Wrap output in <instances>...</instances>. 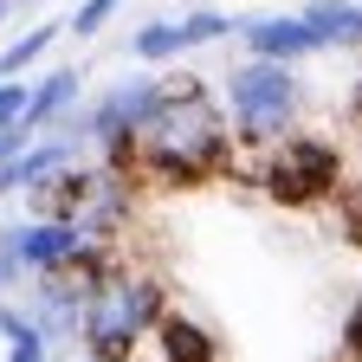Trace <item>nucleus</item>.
I'll return each mask as SVG.
<instances>
[{
  "label": "nucleus",
  "instance_id": "1",
  "mask_svg": "<svg viewBox=\"0 0 362 362\" xmlns=\"http://www.w3.org/2000/svg\"><path fill=\"white\" fill-rule=\"evenodd\" d=\"M240 168H246V156L233 143L220 84H207L194 71H168L149 129L136 136V181L156 188V194H175V188L226 181V175H240Z\"/></svg>",
  "mask_w": 362,
  "mask_h": 362
},
{
  "label": "nucleus",
  "instance_id": "2",
  "mask_svg": "<svg viewBox=\"0 0 362 362\" xmlns=\"http://www.w3.org/2000/svg\"><path fill=\"white\" fill-rule=\"evenodd\" d=\"M175 304L168 279L156 265H136L123 259L110 279L98 285V298L84 304V330H78V349L84 356H110V362H143L149 349V330L162 324V310Z\"/></svg>",
  "mask_w": 362,
  "mask_h": 362
},
{
  "label": "nucleus",
  "instance_id": "3",
  "mask_svg": "<svg viewBox=\"0 0 362 362\" xmlns=\"http://www.w3.org/2000/svg\"><path fill=\"white\" fill-rule=\"evenodd\" d=\"M220 104L226 123H233L240 156H265L272 143H285L291 129H304L310 110V84L298 78V65H272V59H240L233 71L220 78Z\"/></svg>",
  "mask_w": 362,
  "mask_h": 362
},
{
  "label": "nucleus",
  "instance_id": "4",
  "mask_svg": "<svg viewBox=\"0 0 362 362\" xmlns=\"http://www.w3.org/2000/svg\"><path fill=\"white\" fill-rule=\"evenodd\" d=\"M246 175H252V188L272 207H291V214L324 207V201L343 194V143L324 136V129H291L285 143H272L265 156H252Z\"/></svg>",
  "mask_w": 362,
  "mask_h": 362
},
{
  "label": "nucleus",
  "instance_id": "5",
  "mask_svg": "<svg viewBox=\"0 0 362 362\" xmlns=\"http://www.w3.org/2000/svg\"><path fill=\"white\" fill-rule=\"evenodd\" d=\"M90 156V143L84 136H71V129H52V136H33V143L0 168V194L7 201H26V194H39L52 175H65L71 162H84Z\"/></svg>",
  "mask_w": 362,
  "mask_h": 362
},
{
  "label": "nucleus",
  "instance_id": "6",
  "mask_svg": "<svg viewBox=\"0 0 362 362\" xmlns=\"http://www.w3.org/2000/svg\"><path fill=\"white\" fill-rule=\"evenodd\" d=\"M13 246H20V265H26V279L65 272V265H78V259L90 252V240L78 233L71 220H39V214L13 220Z\"/></svg>",
  "mask_w": 362,
  "mask_h": 362
},
{
  "label": "nucleus",
  "instance_id": "7",
  "mask_svg": "<svg viewBox=\"0 0 362 362\" xmlns=\"http://www.w3.org/2000/svg\"><path fill=\"white\" fill-rule=\"evenodd\" d=\"M240 45H246V59H272V65H304L324 52L304 13H252L240 20Z\"/></svg>",
  "mask_w": 362,
  "mask_h": 362
},
{
  "label": "nucleus",
  "instance_id": "8",
  "mask_svg": "<svg viewBox=\"0 0 362 362\" xmlns=\"http://www.w3.org/2000/svg\"><path fill=\"white\" fill-rule=\"evenodd\" d=\"M143 356H149V362H226V343H220V330L207 324V317L168 304L162 324L149 330V349H143Z\"/></svg>",
  "mask_w": 362,
  "mask_h": 362
},
{
  "label": "nucleus",
  "instance_id": "9",
  "mask_svg": "<svg viewBox=\"0 0 362 362\" xmlns=\"http://www.w3.org/2000/svg\"><path fill=\"white\" fill-rule=\"evenodd\" d=\"M84 110V71L78 65H52L33 78V98H26V129L33 136H52Z\"/></svg>",
  "mask_w": 362,
  "mask_h": 362
},
{
  "label": "nucleus",
  "instance_id": "10",
  "mask_svg": "<svg viewBox=\"0 0 362 362\" xmlns=\"http://www.w3.org/2000/svg\"><path fill=\"white\" fill-rule=\"evenodd\" d=\"M324 52H362V0H310L298 7Z\"/></svg>",
  "mask_w": 362,
  "mask_h": 362
},
{
  "label": "nucleus",
  "instance_id": "11",
  "mask_svg": "<svg viewBox=\"0 0 362 362\" xmlns=\"http://www.w3.org/2000/svg\"><path fill=\"white\" fill-rule=\"evenodd\" d=\"M188 52V39H181V20H143L129 33V59L136 65H175Z\"/></svg>",
  "mask_w": 362,
  "mask_h": 362
},
{
  "label": "nucleus",
  "instance_id": "12",
  "mask_svg": "<svg viewBox=\"0 0 362 362\" xmlns=\"http://www.w3.org/2000/svg\"><path fill=\"white\" fill-rule=\"evenodd\" d=\"M65 26L59 20H39V26H26L13 45H0V78H33V65L52 52V39H59Z\"/></svg>",
  "mask_w": 362,
  "mask_h": 362
},
{
  "label": "nucleus",
  "instance_id": "13",
  "mask_svg": "<svg viewBox=\"0 0 362 362\" xmlns=\"http://www.w3.org/2000/svg\"><path fill=\"white\" fill-rule=\"evenodd\" d=\"M181 39H188V52L220 45V39H240V13H226V7H188V13H181Z\"/></svg>",
  "mask_w": 362,
  "mask_h": 362
},
{
  "label": "nucleus",
  "instance_id": "14",
  "mask_svg": "<svg viewBox=\"0 0 362 362\" xmlns=\"http://www.w3.org/2000/svg\"><path fill=\"white\" fill-rule=\"evenodd\" d=\"M0 343H7V349H45L33 310H26L20 298H0Z\"/></svg>",
  "mask_w": 362,
  "mask_h": 362
},
{
  "label": "nucleus",
  "instance_id": "15",
  "mask_svg": "<svg viewBox=\"0 0 362 362\" xmlns=\"http://www.w3.org/2000/svg\"><path fill=\"white\" fill-rule=\"evenodd\" d=\"M117 7H123V0H78L71 20H65V33H71V39H98V33L117 20Z\"/></svg>",
  "mask_w": 362,
  "mask_h": 362
},
{
  "label": "nucleus",
  "instance_id": "16",
  "mask_svg": "<svg viewBox=\"0 0 362 362\" xmlns=\"http://www.w3.org/2000/svg\"><path fill=\"white\" fill-rule=\"evenodd\" d=\"M26 291V265L13 246V220H0V298H20Z\"/></svg>",
  "mask_w": 362,
  "mask_h": 362
},
{
  "label": "nucleus",
  "instance_id": "17",
  "mask_svg": "<svg viewBox=\"0 0 362 362\" xmlns=\"http://www.w3.org/2000/svg\"><path fill=\"white\" fill-rule=\"evenodd\" d=\"M26 98H33V78H0V129L26 123Z\"/></svg>",
  "mask_w": 362,
  "mask_h": 362
},
{
  "label": "nucleus",
  "instance_id": "18",
  "mask_svg": "<svg viewBox=\"0 0 362 362\" xmlns=\"http://www.w3.org/2000/svg\"><path fill=\"white\" fill-rule=\"evenodd\" d=\"M337 356H343V362H362V298L349 304L343 330H337Z\"/></svg>",
  "mask_w": 362,
  "mask_h": 362
},
{
  "label": "nucleus",
  "instance_id": "19",
  "mask_svg": "<svg viewBox=\"0 0 362 362\" xmlns=\"http://www.w3.org/2000/svg\"><path fill=\"white\" fill-rule=\"evenodd\" d=\"M26 143H33V129H26V123H13V129H0V168H7V162H13V156H20Z\"/></svg>",
  "mask_w": 362,
  "mask_h": 362
},
{
  "label": "nucleus",
  "instance_id": "20",
  "mask_svg": "<svg viewBox=\"0 0 362 362\" xmlns=\"http://www.w3.org/2000/svg\"><path fill=\"white\" fill-rule=\"evenodd\" d=\"M7 362H59L52 349H7Z\"/></svg>",
  "mask_w": 362,
  "mask_h": 362
},
{
  "label": "nucleus",
  "instance_id": "21",
  "mask_svg": "<svg viewBox=\"0 0 362 362\" xmlns=\"http://www.w3.org/2000/svg\"><path fill=\"white\" fill-rule=\"evenodd\" d=\"M7 13H13V0H0V26H7Z\"/></svg>",
  "mask_w": 362,
  "mask_h": 362
},
{
  "label": "nucleus",
  "instance_id": "22",
  "mask_svg": "<svg viewBox=\"0 0 362 362\" xmlns=\"http://www.w3.org/2000/svg\"><path fill=\"white\" fill-rule=\"evenodd\" d=\"M78 362H110V356H78Z\"/></svg>",
  "mask_w": 362,
  "mask_h": 362
}]
</instances>
